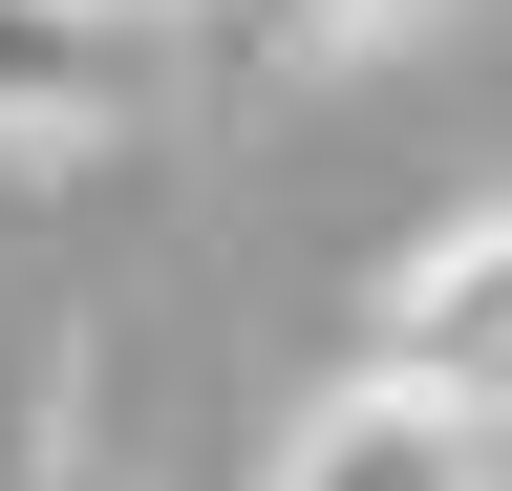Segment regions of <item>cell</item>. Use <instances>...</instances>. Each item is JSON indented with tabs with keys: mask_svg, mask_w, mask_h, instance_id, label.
<instances>
[{
	"mask_svg": "<svg viewBox=\"0 0 512 491\" xmlns=\"http://www.w3.org/2000/svg\"><path fill=\"white\" fill-rule=\"evenodd\" d=\"M278 491H491V406L427 385V363H363L278 427Z\"/></svg>",
	"mask_w": 512,
	"mask_h": 491,
	"instance_id": "obj_1",
	"label": "cell"
},
{
	"mask_svg": "<svg viewBox=\"0 0 512 491\" xmlns=\"http://www.w3.org/2000/svg\"><path fill=\"white\" fill-rule=\"evenodd\" d=\"M128 86H150L128 0H0V150H86V129H128Z\"/></svg>",
	"mask_w": 512,
	"mask_h": 491,
	"instance_id": "obj_2",
	"label": "cell"
},
{
	"mask_svg": "<svg viewBox=\"0 0 512 491\" xmlns=\"http://www.w3.org/2000/svg\"><path fill=\"white\" fill-rule=\"evenodd\" d=\"M192 22H214V43H256V65H363L406 0H192Z\"/></svg>",
	"mask_w": 512,
	"mask_h": 491,
	"instance_id": "obj_3",
	"label": "cell"
}]
</instances>
